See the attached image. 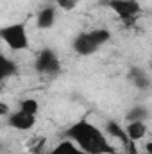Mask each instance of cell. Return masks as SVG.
Segmentation results:
<instances>
[{
  "mask_svg": "<svg viewBox=\"0 0 152 154\" xmlns=\"http://www.w3.org/2000/svg\"><path fill=\"white\" fill-rule=\"evenodd\" d=\"M123 129H125L127 138L131 142H134V143H138L140 140H143L145 134H147V124L145 122H127V125Z\"/></svg>",
  "mask_w": 152,
  "mask_h": 154,
  "instance_id": "obj_10",
  "label": "cell"
},
{
  "mask_svg": "<svg viewBox=\"0 0 152 154\" xmlns=\"http://www.w3.org/2000/svg\"><path fill=\"white\" fill-rule=\"evenodd\" d=\"M7 115H9V106L0 100V118H4V116H7Z\"/></svg>",
  "mask_w": 152,
  "mask_h": 154,
  "instance_id": "obj_17",
  "label": "cell"
},
{
  "mask_svg": "<svg viewBox=\"0 0 152 154\" xmlns=\"http://www.w3.org/2000/svg\"><path fill=\"white\" fill-rule=\"evenodd\" d=\"M63 138L74 142L84 154H116L106 133L88 120H77L63 131Z\"/></svg>",
  "mask_w": 152,
  "mask_h": 154,
  "instance_id": "obj_1",
  "label": "cell"
},
{
  "mask_svg": "<svg viewBox=\"0 0 152 154\" xmlns=\"http://www.w3.org/2000/svg\"><path fill=\"white\" fill-rule=\"evenodd\" d=\"M0 39L14 52L29 48V43H31L29 41V32H27V25L23 22H14V23L0 27Z\"/></svg>",
  "mask_w": 152,
  "mask_h": 154,
  "instance_id": "obj_2",
  "label": "cell"
},
{
  "mask_svg": "<svg viewBox=\"0 0 152 154\" xmlns=\"http://www.w3.org/2000/svg\"><path fill=\"white\" fill-rule=\"evenodd\" d=\"M18 109H20V111H23V113H29V115L38 116L39 104H38V100H36V99H23V100H20Z\"/></svg>",
  "mask_w": 152,
  "mask_h": 154,
  "instance_id": "obj_15",
  "label": "cell"
},
{
  "mask_svg": "<svg viewBox=\"0 0 152 154\" xmlns=\"http://www.w3.org/2000/svg\"><path fill=\"white\" fill-rule=\"evenodd\" d=\"M16 72H18V65L11 57L0 54V82L5 81V79H9V77H14Z\"/></svg>",
  "mask_w": 152,
  "mask_h": 154,
  "instance_id": "obj_11",
  "label": "cell"
},
{
  "mask_svg": "<svg viewBox=\"0 0 152 154\" xmlns=\"http://www.w3.org/2000/svg\"><path fill=\"white\" fill-rule=\"evenodd\" d=\"M56 20H57L56 5H45L36 14V27L39 31H48V29H52L56 25Z\"/></svg>",
  "mask_w": 152,
  "mask_h": 154,
  "instance_id": "obj_9",
  "label": "cell"
},
{
  "mask_svg": "<svg viewBox=\"0 0 152 154\" xmlns=\"http://www.w3.org/2000/svg\"><path fill=\"white\" fill-rule=\"evenodd\" d=\"M79 4H81V0H56V7H59L63 11H74Z\"/></svg>",
  "mask_w": 152,
  "mask_h": 154,
  "instance_id": "obj_16",
  "label": "cell"
},
{
  "mask_svg": "<svg viewBox=\"0 0 152 154\" xmlns=\"http://www.w3.org/2000/svg\"><path fill=\"white\" fill-rule=\"evenodd\" d=\"M47 154H84L74 142L70 140H61L54 149H50Z\"/></svg>",
  "mask_w": 152,
  "mask_h": 154,
  "instance_id": "obj_13",
  "label": "cell"
},
{
  "mask_svg": "<svg viewBox=\"0 0 152 154\" xmlns=\"http://www.w3.org/2000/svg\"><path fill=\"white\" fill-rule=\"evenodd\" d=\"M34 68L36 72L45 77H57L61 72V59L57 56V52L50 47L41 48L36 56L34 61Z\"/></svg>",
  "mask_w": 152,
  "mask_h": 154,
  "instance_id": "obj_3",
  "label": "cell"
},
{
  "mask_svg": "<svg viewBox=\"0 0 152 154\" xmlns=\"http://www.w3.org/2000/svg\"><path fill=\"white\" fill-rule=\"evenodd\" d=\"M5 118H7V125L16 129V131H31L36 125V116L29 115V113H23L20 109L9 111V115Z\"/></svg>",
  "mask_w": 152,
  "mask_h": 154,
  "instance_id": "obj_5",
  "label": "cell"
},
{
  "mask_svg": "<svg viewBox=\"0 0 152 154\" xmlns=\"http://www.w3.org/2000/svg\"><path fill=\"white\" fill-rule=\"evenodd\" d=\"M106 134H109V136H113V138H116V140H120V142L123 143V147L127 149L129 154H138L136 143L131 142V140L127 138L123 125H120L116 120H108V122H106Z\"/></svg>",
  "mask_w": 152,
  "mask_h": 154,
  "instance_id": "obj_6",
  "label": "cell"
},
{
  "mask_svg": "<svg viewBox=\"0 0 152 154\" xmlns=\"http://www.w3.org/2000/svg\"><path fill=\"white\" fill-rule=\"evenodd\" d=\"M127 79H129V82H131L134 88H138L140 91H147V90L150 88V75H149V72H147L145 68H141V66H131L129 72H127Z\"/></svg>",
  "mask_w": 152,
  "mask_h": 154,
  "instance_id": "obj_8",
  "label": "cell"
},
{
  "mask_svg": "<svg viewBox=\"0 0 152 154\" xmlns=\"http://www.w3.org/2000/svg\"><path fill=\"white\" fill-rule=\"evenodd\" d=\"M0 152H2V143H0Z\"/></svg>",
  "mask_w": 152,
  "mask_h": 154,
  "instance_id": "obj_18",
  "label": "cell"
},
{
  "mask_svg": "<svg viewBox=\"0 0 152 154\" xmlns=\"http://www.w3.org/2000/svg\"><path fill=\"white\" fill-rule=\"evenodd\" d=\"M88 34L91 36V39L95 41V45L100 48V47H104L109 39H111V32H109V29H104V27H97V29H91V31H88Z\"/></svg>",
  "mask_w": 152,
  "mask_h": 154,
  "instance_id": "obj_14",
  "label": "cell"
},
{
  "mask_svg": "<svg viewBox=\"0 0 152 154\" xmlns=\"http://www.w3.org/2000/svg\"><path fill=\"white\" fill-rule=\"evenodd\" d=\"M149 116H150V111L147 106L136 104L125 113V120L127 122H145V120H149Z\"/></svg>",
  "mask_w": 152,
  "mask_h": 154,
  "instance_id": "obj_12",
  "label": "cell"
},
{
  "mask_svg": "<svg viewBox=\"0 0 152 154\" xmlns=\"http://www.w3.org/2000/svg\"><path fill=\"white\" fill-rule=\"evenodd\" d=\"M72 48H74V52H75L77 56H81V57H88V56H91V54H95L99 50V47L95 45V41L88 34V31L86 32H79L74 38Z\"/></svg>",
  "mask_w": 152,
  "mask_h": 154,
  "instance_id": "obj_7",
  "label": "cell"
},
{
  "mask_svg": "<svg viewBox=\"0 0 152 154\" xmlns=\"http://www.w3.org/2000/svg\"><path fill=\"white\" fill-rule=\"evenodd\" d=\"M106 7H109L122 20H134L141 13V5L138 0H109Z\"/></svg>",
  "mask_w": 152,
  "mask_h": 154,
  "instance_id": "obj_4",
  "label": "cell"
}]
</instances>
